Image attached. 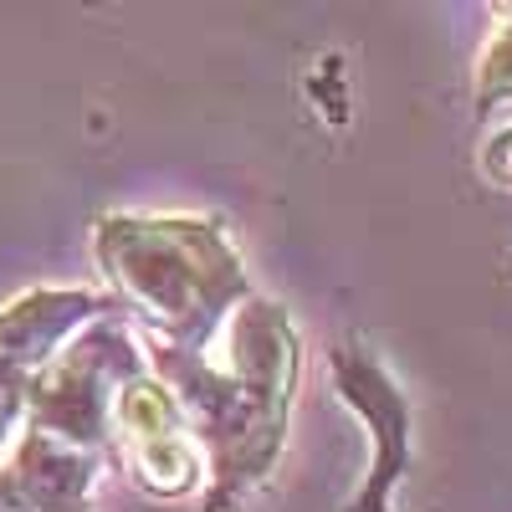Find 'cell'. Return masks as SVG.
I'll use <instances>...</instances> for the list:
<instances>
[{
  "label": "cell",
  "mask_w": 512,
  "mask_h": 512,
  "mask_svg": "<svg viewBox=\"0 0 512 512\" xmlns=\"http://www.w3.org/2000/svg\"><path fill=\"white\" fill-rule=\"evenodd\" d=\"M98 456L57 436L26 431L16 456L0 466V512H88Z\"/></svg>",
  "instance_id": "52a82bcc"
},
{
  "label": "cell",
  "mask_w": 512,
  "mask_h": 512,
  "mask_svg": "<svg viewBox=\"0 0 512 512\" xmlns=\"http://www.w3.org/2000/svg\"><path fill=\"white\" fill-rule=\"evenodd\" d=\"M113 436L123 446L128 472H134L139 487H149L154 497H185V492L200 487L205 461H200V446L185 425V410L169 395V384H159L149 369L118 390Z\"/></svg>",
  "instance_id": "277c9868"
},
{
  "label": "cell",
  "mask_w": 512,
  "mask_h": 512,
  "mask_svg": "<svg viewBox=\"0 0 512 512\" xmlns=\"http://www.w3.org/2000/svg\"><path fill=\"white\" fill-rule=\"evenodd\" d=\"M98 262L159 349H210L251 297L231 236L205 216H108Z\"/></svg>",
  "instance_id": "7a4b0ae2"
},
{
  "label": "cell",
  "mask_w": 512,
  "mask_h": 512,
  "mask_svg": "<svg viewBox=\"0 0 512 512\" xmlns=\"http://www.w3.org/2000/svg\"><path fill=\"white\" fill-rule=\"evenodd\" d=\"M502 16L507 21L497 26L492 47H487L482 67H477V98H482V108H497V103L512 98V6H502Z\"/></svg>",
  "instance_id": "ba28073f"
},
{
  "label": "cell",
  "mask_w": 512,
  "mask_h": 512,
  "mask_svg": "<svg viewBox=\"0 0 512 512\" xmlns=\"http://www.w3.org/2000/svg\"><path fill=\"white\" fill-rule=\"evenodd\" d=\"M482 175L502 190H512V128H502V134H492V144L482 149Z\"/></svg>",
  "instance_id": "9c48e42d"
},
{
  "label": "cell",
  "mask_w": 512,
  "mask_h": 512,
  "mask_svg": "<svg viewBox=\"0 0 512 512\" xmlns=\"http://www.w3.org/2000/svg\"><path fill=\"white\" fill-rule=\"evenodd\" d=\"M144 349L123 333L118 318H98L88 333H77L67 349H57V359L36 374L31 384V431L57 436L77 451H103V441L113 436V400L128 379H139Z\"/></svg>",
  "instance_id": "3957f363"
},
{
  "label": "cell",
  "mask_w": 512,
  "mask_h": 512,
  "mask_svg": "<svg viewBox=\"0 0 512 512\" xmlns=\"http://www.w3.org/2000/svg\"><path fill=\"white\" fill-rule=\"evenodd\" d=\"M338 369V390L344 400L364 415L369 436H374V461H369V487L349 512H390V482L400 477L410 436H405V395L395 390V379L384 374L374 359H364L359 349H338L333 354Z\"/></svg>",
  "instance_id": "8992f818"
},
{
  "label": "cell",
  "mask_w": 512,
  "mask_h": 512,
  "mask_svg": "<svg viewBox=\"0 0 512 512\" xmlns=\"http://www.w3.org/2000/svg\"><path fill=\"white\" fill-rule=\"evenodd\" d=\"M154 379L180 400L195 446L205 451V512H226L267 482L287 441V410L297 384V333L282 303L246 297L210 349L149 344Z\"/></svg>",
  "instance_id": "6da1fadb"
},
{
  "label": "cell",
  "mask_w": 512,
  "mask_h": 512,
  "mask_svg": "<svg viewBox=\"0 0 512 512\" xmlns=\"http://www.w3.org/2000/svg\"><path fill=\"white\" fill-rule=\"evenodd\" d=\"M103 297L82 287H36L0 308V441L26 415L36 374L57 359V344L82 323H98Z\"/></svg>",
  "instance_id": "5b68a950"
}]
</instances>
